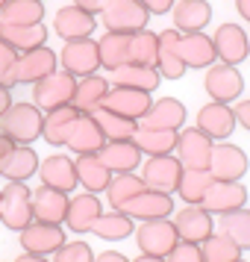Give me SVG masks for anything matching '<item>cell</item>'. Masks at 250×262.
I'll return each mask as SVG.
<instances>
[{
    "label": "cell",
    "mask_w": 250,
    "mask_h": 262,
    "mask_svg": "<svg viewBox=\"0 0 250 262\" xmlns=\"http://www.w3.org/2000/svg\"><path fill=\"white\" fill-rule=\"evenodd\" d=\"M236 112L230 109V103H218V100H212V103H206V106H200V112H197V127H200L206 136H212V139H230L233 136V130H236Z\"/></svg>",
    "instance_id": "cell-20"
},
{
    "label": "cell",
    "mask_w": 250,
    "mask_h": 262,
    "mask_svg": "<svg viewBox=\"0 0 250 262\" xmlns=\"http://www.w3.org/2000/svg\"><path fill=\"white\" fill-rule=\"evenodd\" d=\"M36 171H38L36 150H33L30 144H15L12 159H9V165H6V174H3V177L9 180V183H24V180H30Z\"/></svg>",
    "instance_id": "cell-41"
},
{
    "label": "cell",
    "mask_w": 250,
    "mask_h": 262,
    "mask_svg": "<svg viewBox=\"0 0 250 262\" xmlns=\"http://www.w3.org/2000/svg\"><path fill=\"white\" fill-rule=\"evenodd\" d=\"M132 262H165V259H159V256H147V253H142L139 259H132Z\"/></svg>",
    "instance_id": "cell-56"
},
{
    "label": "cell",
    "mask_w": 250,
    "mask_h": 262,
    "mask_svg": "<svg viewBox=\"0 0 250 262\" xmlns=\"http://www.w3.org/2000/svg\"><path fill=\"white\" fill-rule=\"evenodd\" d=\"M177 136L179 130H135L132 142L139 144L142 154H150V156H168L171 150H177Z\"/></svg>",
    "instance_id": "cell-38"
},
{
    "label": "cell",
    "mask_w": 250,
    "mask_h": 262,
    "mask_svg": "<svg viewBox=\"0 0 250 262\" xmlns=\"http://www.w3.org/2000/svg\"><path fill=\"white\" fill-rule=\"evenodd\" d=\"M68 191H59V189H36L33 191V215L36 221H44V224H62L68 218Z\"/></svg>",
    "instance_id": "cell-21"
},
{
    "label": "cell",
    "mask_w": 250,
    "mask_h": 262,
    "mask_svg": "<svg viewBox=\"0 0 250 262\" xmlns=\"http://www.w3.org/2000/svg\"><path fill=\"white\" fill-rule=\"evenodd\" d=\"M53 71H56V53L50 48H36L18 56L12 77H15V85H21V83H38Z\"/></svg>",
    "instance_id": "cell-12"
},
{
    "label": "cell",
    "mask_w": 250,
    "mask_h": 262,
    "mask_svg": "<svg viewBox=\"0 0 250 262\" xmlns=\"http://www.w3.org/2000/svg\"><path fill=\"white\" fill-rule=\"evenodd\" d=\"M41 18H44V3L41 0H6V6L0 12V24L33 27L41 24Z\"/></svg>",
    "instance_id": "cell-33"
},
{
    "label": "cell",
    "mask_w": 250,
    "mask_h": 262,
    "mask_svg": "<svg viewBox=\"0 0 250 262\" xmlns=\"http://www.w3.org/2000/svg\"><path fill=\"white\" fill-rule=\"evenodd\" d=\"M77 177H80V186L85 191H106L109 183H112V171L106 168V162L100 159L97 154H83L77 156Z\"/></svg>",
    "instance_id": "cell-28"
},
{
    "label": "cell",
    "mask_w": 250,
    "mask_h": 262,
    "mask_svg": "<svg viewBox=\"0 0 250 262\" xmlns=\"http://www.w3.org/2000/svg\"><path fill=\"white\" fill-rule=\"evenodd\" d=\"M53 262H95V250L85 242H65L53 253Z\"/></svg>",
    "instance_id": "cell-45"
},
{
    "label": "cell",
    "mask_w": 250,
    "mask_h": 262,
    "mask_svg": "<svg viewBox=\"0 0 250 262\" xmlns=\"http://www.w3.org/2000/svg\"><path fill=\"white\" fill-rule=\"evenodd\" d=\"M130 41L132 36L127 33H109L100 38L97 45H100V65L106 68V71H118L124 65H130Z\"/></svg>",
    "instance_id": "cell-32"
},
{
    "label": "cell",
    "mask_w": 250,
    "mask_h": 262,
    "mask_svg": "<svg viewBox=\"0 0 250 262\" xmlns=\"http://www.w3.org/2000/svg\"><path fill=\"white\" fill-rule=\"evenodd\" d=\"M95 15L85 12V9H80V6H65V9H59L56 12V18H53V30H56V36L65 38V41H77V38H92V33H95Z\"/></svg>",
    "instance_id": "cell-16"
},
{
    "label": "cell",
    "mask_w": 250,
    "mask_h": 262,
    "mask_svg": "<svg viewBox=\"0 0 250 262\" xmlns=\"http://www.w3.org/2000/svg\"><path fill=\"white\" fill-rule=\"evenodd\" d=\"M203 89H206V95L218 100V103H233L238 100V95L244 92V77L236 71V65H212V68H206V80H203Z\"/></svg>",
    "instance_id": "cell-8"
},
{
    "label": "cell",
    "mask_w": 250,
    "mask_h": 262,
    "mask_svg": "<svg viewBox=\"0 0 250 262\" xmlns=\"http://www.w3.org/2000/svg\"><path fill=\"white\" fill-rule=\"evenodd\" d=\"M150 106H153L150 92H142V89H124V85H112L106 100H103V109H112V112H118V115L132 118V121H139Z\"/></svg>",
    "instance_id": "cell-13"
},
{
    "label": "cell",
    "mask_w": 250,
    "mask_h": 262,
    "mask_svg": "<svg viewBox=\"0 0 250 262\" xmlns=\"http://www.w3.org/2000/svg\"><path fill=\"white\" fill-rule=\"evenodd\" d=\"M97 121V127L103 130V136H106V142H130L132 136H135V130H139V121L132 118H124V115H118V112H112V109H95L92 112Z\"/></svg>",
    "instance_id": "cell-36"
},
{
    "label": "cell",
    "mask_w": 250,
    "mask_h": 262,
    "mask_svg": "<svg viewBox=\"0 0 250 262\" xmlns=\"http://www.w3.org/2000/svg\"><path fill=\"white\" fill-rule=\"evenodd\" d=\"M103 144H106V136L97 127L95 115H83V112H80V118L74 121L71 133H68L65 147H71L77 156H83V154H100Z\"/></svg>",
    "instance_id": "cell-18"
},
{
    "label": "cell",
    "mask_w": 250,
    "mask_h": 262,
    "mask_svg": "<svg viewBox=\"0 0 250 262\" xmlns=\"http://www.w3.org/2000/svg\"><path fill=\"white\" fill-rule=\"evenodd\" d=\"M144 189H147V186H144L142 177H135V174H118V177H112V183H109V189H106L109 206L121 212V209H124V203L132 201L135 194H142Z\"/></svg>",
    "instance_id": "cell-43"
},
{
    "label": "cell",
    "mask_w": 250,
    "mask_h": 262,
    "mask_svg": "<svg viewBox=\"0 0 250 262\" xmlns=\"http://www.w3.org/2000/svg\"><path fill=\"white\" fill-rule=\"evenodd\" d=\"M179 177H183V162H179L177 156H150L147 162L142 165V180L147 189L153 191H171L179 189Z\"/></svg>",
    "instance_id": "cell-6"
},
{
    "label": "cell",
    "mask_w": 250,
    "mask_h": 262,
    "mask_svg": "<svg viewBox=\"0 0 250 262\" xmlns=\"http://www.w3.org/2000/svg\"><path fill=\"white\" fill-rule=\"evenodd\" d=\"M80 118V109L68 103V106H59V109H50L44 115V130H41V139L48 144H65L68 142V133H71L74 121Z\"/></svg>",
    "instance_id": "cell-30"
},
{
    "label": "cell",
    "mask_w": 250,
    "mask_h": 262,
    "mask_svg": "<svg viewBox=\"0 0 250 262\" xmlns=\"http://www.w3.org/2000/svg\"><path fill=\"white\" fill-rule=\"evenodd\" d=\"M12 150H15V142L0 133V177L6 174V165H9V159H12Z\"/></svg>",
    "instance_id": "cell-48"
},
{
    "label": "cell",
    "mask_w": 250,
    "mask_h": 262,
    "mask_svg": "<svg viewBox=\"0 0 250 262\" xmlns=\"http://www.w3.org/2000/svg\"><path fill=\"white\" fill-rule=\"evenodd\" d=\"M106 95H109V83L103 80V77H97V74H92V77H80V80H77L74 106L80 109L83 115H92L95 109L103 106Z\"/></svg>",
    "instance_id": "cell-31"
},
{
    "label": "cell",
    "mask_w": 250,
    "mask_h": 262,
    "mask_svg": "<svg viewBox=\"0 0 250 262\" xmlns=\"http://www.w3.org/2000/svg\"><path fill=\"white\" fill-rule=\"evenodd\" d=\"M0 38H3V41H9L18 53H27V50L44 48V41H48V27H44V24H33V27L0 24Z\"/></svg>",
    "instance_id": "cell-35"
},
{
    "label": "cell",
    "mask_w": 250,
    "mask_h": 262,
    "mask_svg": "<svg viewBox=\"0 0 250 262\" xmlns=\"http://www.w3.org/2000/svg\"><path fill=\"white\" fill-rule=\"evenodd\" d=\"M174 224L183 242H194L203 245L206 238L212 236V212H206L203 206H186L174 215Z\"/></svg>",
    "instance_id": "cell-23"
},
{
    "label": "cell",
    "mask_w": 250,
    "mask_h": 262,
    "mask_svg": "<svg viewBox=\"0 0 250 262\" xmlns=\"http://www.w3.org/2000/svg\"><path fill=\"white\" fill-rule=\"evenodd\" d=\"M247 201V189L241 183H226V180H215L206 198H203V209L206 212H218V215H226V212H236L241 209Z\"/></svg>",
    "instance_id": "cell-15"
},
{
    "label": "cell",
    "mask_w": 250,
    "mask_h": 262,
    "mask_svg": "<svg viewBox=\"0 0 250 262\" xmlns=\"http://www.w3.org/2000/svg\"><path fill=\"white\" fill-rule=\"evenodd\" d=\"M130 218H142V221H153V218H168L174 212V201L171 194L165 191H153V189H144L142 194H135L132 201L124 203V209Z\"/></svg>",
    "instance_id": "cell-19"
},
{
    "label": "cell",
    "mask_w": 250,
    "mask_h": 262,
    "mask_svg": "<svg viewBox=\"0 0 250 262\" xmlns=\"http://www.w3.org/2000/svg\"><path fill=\"white\" fill-rule=\"evenodd\" d=\"M103 215L100 209V201H97L92 191H85V194H77L68 206V218H65V224L71 233H92V227L95 221Z\"/></svg>",
    "instance_id": "cell-27"
},
{
    "label": "cell",
    "mask_w": 250,
    "mask_h": 262,
    "mask_svg": "<svg viewBox=\"0 0 250 262\" xmlns=\"http://www.w3.org/2000/svg\"><path fill=\"white\" fill-rule=\"evenodd\" d=\"M200 250H203V262H238L241 259V248L230 236H224V233L209 236L200 245Z\"/></svg>",
    "instance_id": "cell-44"
},
{
    "label": "cell",
    "mask_w": 250,
    "mask_h": 262,
    "mask_svg": "<svg viewBox=\"0 0 250 262\" xmlns=\"http://www.w3.org/2000/svg\"><path fill=\"white\" fill-rule=\"evenodd\" d=\"M215 180H226V183H238L247 174V154L230 142H218L212 147V162H209Z\"/></svg>",
    "instance_id": "cell-10"
},
{
    "label": "cell",
    "mask_w": 250,
    "mask_h": 262,
    "mask_svg": "<svg viewBox=\"0 0 250 262\" xmlns=\"http://www.w3.org/2000/svg\"><path fill=\"white\" fill-rule=\"evenodd\" d=\"M97 156L106 162V168L112 174H132L135 165H142V150H139V144L132 139L130 142H106Z\"/></svg>",
    "instance_id": "cell-26"
},
{
    "label": "cell",
    "mask_w": 250,
    "mask_h": 262,
    "mask_svg": "<svg viewBox=\"0 0 250 262\" xmlns=\"http://www.w3.org/2000/svg\"><path fill=\"white\" fill-rule=\"evenodd\" d=\"M147 18H150V12L142 6V0H109V6L100 12V24L109 33L135 36V33L147 30Z\"/></svg>",
    "instance_id": "cell-3"
},
{
    "label": "cell",
    "mask_w": 250,
    "mask_h": 262,
    "mask_svg": "<svg viewBox=\"0 0 250 262\" xmlns=\"http://www.w3.org/2000/svg\"><path fill=\"white\" fill-rule=\"evenodd\" d=\"M3 6H6V0H0V12H3Z\"/></svg>",
    "instance_id": "cell-58"
},
{
    "label": "cell",
    "mask_w": 250,
    "mask_h": 262,
    "mask_svg": "<svg viewBox=\"0 0 250 262\" xmlns=\"http://www.w3.org/2000/svg\"><path fill=\"white\" fill-rule=\"evenodd\" d=\"M238 262H244V259H238Z\"/></svg>",
    "instance_id": "cell-59"
},
{
    "label": "cell",
    "mask_w": 250,
    "mask_h": 262,
    "mask_svg": "<svg viewBox=\"0 0 250 262\" xmlns=\"http://www.w3.org/2000/svg\"><path fill=\"white\" fill-rule=\"evenodd\" d=\"M130 65H144V68H156L159 65V36L150 30L135 33L130 41Z\"/></svg>",
    "instance_id": "cell-40"
},
{
    "label": "cell",
    "mask_w": 250,
    "mask_h": 262,
    "mask_svg": "<svg viewBox=\"0 0 250 262\" xmlns=\"http://www.w3.org/2000/svg\"><path fill=\"white\" fill-rule=\"evenodd\" d=\"M165 262H203V250H200V245L179 238V245L165 256Z\"/></svg>",
    "instance_id": "cell-47"
},
{
    "label": "cell",
    "mask_w": 250,
    "mask_h": 262,
    "mask_svg": "<svg viewBox=\"0 0 250 262\" xmlns=\"http://www.w3.org/2000/svg\"><path fill=\"white\" fill-rule=\"evenodd\" d=\"M0 224H3V189H0Z\"/></svg>",
    "instance_id": "cell-57"
},
{
    "label": "cell",
    "mask_w": 250,
    "mask_h": 262,
    "mask_svg": "<svg viewBox=\"0 0 250 262\" xmlns=\"http://www.w3.org/2000/svg\"><path fill=\"white\" fill-rule=\"evenodd\" d=\"M186 121V106L177 97H162L139 118L142 130H179Z\"/></svg>",
    "instance_id": "cell-17"
},
{
    "label": "cell",
    "mask_w": 250,
    "mask_h": 262,
    "mask_svg": "<svg viewBox=\"0 0 250 262\" xmlns=\"http://www.w3.org/2000/svg\"><path fill=\"white\" fill-rule=\"evenodd\" d=\"M9 109H12V95H9V89H6V85H0V118H3Z\"/></svg>",
    "instance_id": "cell-52"
},
{
    "label": "cell",
    "mask_w": 250,
    "mask_h": 262,
    "mask_svg": "<svg viewBox=\"0 0 250 262\" xmlns=\"http://www.w3.org/2000/svg\"><path fill=\"white\" fill-rule=\"evenodd\" d=\"M212 147H215V139L206 136L200 127L179 130L177 136V159L183 162V168H209Z\"/></svg>",
    "instance_id": "cell-9"
},
{
    "label": "cell",
    "mask_w": 250,
    "mask_h": 262,
    "mask_svg": "<svg viewBox=\"0 0 250 262\" xmlns=\"http://www.w3.org/2000/svg\"><path fill=\"white\" fill-rule=\"evenodd\" d=\"M218 233H224L236 242L241 250H250V209H236V212L221 215L218 221Z\"/></svg>",
    "instance_id": "cell-42"
},
{
    "label": "cell",
    "mask_w": 250,
    "mask_h": 262,
    "mask_svg": "<svg viewBox=\"0 0 250 262\" xmlns=\"http://www.w3.org/2000/svg\"><path fill=\"white\" fill-rule=\"evenodd\" d=\"M36 221L33 215V191L24 183H9L3 189V224L9 230H24Z\"/></svg>",
    "instance_id": "cell-5"
},
{
    "label": "cell",
    "mask_w": 250,
    "mask_h": 262,
    "mask_svg": "<svg viewBox=\"0 0 250 262\" xmlns=\"http://www.w3.org/2000/svg\"><path fill=\"white\" fill-rule=\"evenodd\" d=\"M18 56H21V53H18L9 41H3V38H0V85H6V89H12V85H15L12 71H15Z\"/></svg>",
    "instance_id": "cell-46"
},
{
    "label": "cell",
    "mask_w": 250,
    "mask_h": 262,
    "mask_svg": "<svg viewBox=\"0 0 250 262\" xmlns=\"http://www.w3.org/2000/svg\"><path fill=\"white\" fill-rule=\"evenodd\" d=\"M236 9H238V15L250 24V0H236Z\"/></svg>",
    "instance_id": "cell-54"
},
{
    "label": "cell",
    "mask_w": 250,
    "mask_h": 262,
    "mask_svg": "<svg viewBox=\"0 0 250 262\" xmlns=\"http://www.w3.org/2000/svg\"><path fill=\"white\" fill-rule=\"evenodd\" d=\"M95 262H130L124 253H115V250H106V253H100V256H95Z\"/></svg>",
    "instance_id": "cell-53"
},
{
    "label": "cell",
    "mask_w": 250,
    "mask_h": 262,
    "mask_svg": "<svg viewBox=\"0 0 250 262\" xmlns=\"http://www.w3.org/2000/svg\"><path fill=\"white\" fill-rule=\"evenodd\" d=\"M62 68L68 74L80 77H92L100 68V45L92 38H77V41H65L62 48Z\"/></svg>",
    "instance_id": "cell-7"
},
{
    "label": "cell",
    "mask_w": 250,
    "mask_h": 262,
    "mask_svg": "<svg viewBox=\"0 0 250 262\" xmlns=\"http://www.w3.org/2000/svg\"><path fill=\"white\" fill-rule=\"evenodd\" d=\"M135 242H139V250H142V253L165 259L168 253L179 245L177 224H174V221H168V218L144 221V224L135 230Z\"/></svg>",
    "instance_id": "cell-4"
},
{
    "label": "cell",
    "mask_w": 250,
    "mask_h": 262,
    "mask_svg": "<svg viewBox=\"0 0 250 262\" xmlns=\"http://www.w3.org/2000/svg\"><path fill=\"white\" fill-rule=\"evenodd\" d=\"M44 130V115L36 103H12V109L0 118V133L15 144L36 142Z\"/></svg>",
    "instance_id": "cell-1"
},
{
    "label": "cell",
    "mask_w": 250,
    "mask_h": 262,
    "mask_svg": "<svg viewBox=\"0 0 250 262\" xmlns=\"http://www.w3.org/2000/svg\"><path fill=\"white\" fill-rule=\"evenodd\" d=\"M41 186H50V189H59V191H71L80 186V177H77V162L68 159V156L53 154L48 159H41Z\"/></svg>",
    "instance_id": "cell-22"
},
{
    "label": "cell",
    "mask_w": 250,
    "mask_h": 262,
    "mask_svg": "<svg viewBox=\"0 0 250 262\" xmlns=\"http://www.w3.org/2000/svg\"><path fill=\"white\" fill-rule=\"evenodd\" d=\"M174 30L179 33H203L212 18V6L206 0H177L174 3Z\"/></svg>",
    "instance_id": "cell-25"
},
{
    "label": "cell",
    "mask_w": 250,
    "mask_h": 262,
    "mask_svg": "<svg viewBox=\"0 0 250 262\" xmlns=\"http://www.w3.org/2000/svg\"><path fill=\"white\" fill-rule=\"evenodd\" d=\"M159 68H144V65H124L118 71H112V85H124V89H142L153 95L159 89Z\"/></svg>",
    "instance_id": "cell-37"
},
{
    "label": "cell",
    "mask_w": 250,
    "mask_h": 262,
    "mask_svg": "<svg viewBox=\"0 0 250 262\" xmlns=\"http://www.w3.org/2000/svg\"><path fill=\"white\" fill-rule=\"evenodd\" d=\"M15 262H50V259H44L41 253H27V250H24V253H21Z\"/></svg>",
    "instance_id": "cell-55"
},
{
    "label": "cell",
    "mask_w": 250,
    "mask_h": 262,
    "mask_svg": "<svg viewBox=\"0 0 250 262\" xmlns=\"http://www.w3.org/2000/svg\"><path fill=\"white\" fill-rule=\"evenodd\" d=\"M179 59L186 62V68H212L218 59L215 41L203 33H183L179 38Z\"/></svg>",
    "instance_id": "cell-24"
},
{
    "label": "cell",
    "mask_w": 250,
    "mask_h": 262,
    "mask_svg": "<svg viewBox=\"0 0 250 262\" xmlns=\"http://www.w3.org/2000/svg\"><path fill=\"white\" fill-rule=\"evenodd\" d=\"M174 3H177V0H142V6H144L150 15H165V12H171V9H174Z\"/></svg>",
    "instance_id": "cell-49"
},
{
    "label": "cell",
    "mask_w": 250,
    "mask_h": 262,
    "mask_svg": "<svg viewBox=\"0 0 250 262\" xmlns=\"http://www.w3.org/2000/svg\"><path fill=\"white\" fill-rule=\"evenodd\" d=\"M179 38L183 33L179 30H165L159 33V74L168 77V80H179L186 74V62L179 59Z\"/></svg>",
    "instance_id": "cell-29"
},
{
    "label": "cell",
    "mask_w": 250,
    "mask_h": 262,
    "mask_svg": "<svg viewBox=\"0 0 250 262\" xmlns=\"http://www.w3.org/2000/svg\"><path fill=\"white\" fill-rule=\"evenodd\" d=\"M212 183H215V177H212L209 168H183V177H179L177 191L189 206H200Z\"/></svg>",
    "instance_id": "cell-34"
},
{
    "label": "cell",
    "mask_w": 250,
    "mask_h": 262,
    "mask_svg": "<svg viewBox=\"0 0 250 262\" xmlns=\"http://www.w3.org/2000/svg\"><path fill=\"white\" fill-rule=\"evenodd\" d=\"M92 233H95V236H100L103 242H121V238L132 236V218L127 212H118V209L103 212L95 221Z\"/></svg>",
    "instance_id": "cell-39"
},
{
    "label": "cell",
    "mask_w": 250,
    "mask_h": 262,
    "mask_svg": "<svg viewBox=\"0 0 250 262\" xmlns=\"http://www.w3.org/2000/svg\"><path fill=\"white\" fill-rule=\"evenodd\" d=\"M74 6H80V9H85L92 15H100L109 6V0H74Z\"/></svg>",
    "instance_id": "cell-51"
},
{
    "label": "cell",
    "mask_w": 250,
    "mask_h": 262,
    "mask_svg": "<svg viewBox=\"0 0 250 262\" xmlns=\"http://www.w3.org/2000/svg\"><path fill=\"white\" fill-rule=\"evenodd\" d=\"M215 50H218V59L226 65H238V62L250 59V36L241 30L238 24H221L215 30Z\"/></svg>",
    "instance_id": "cell-11"
},
{
    "label": "cell",
    "mask_w": 250,
    "mask_h": 262,
    "mask_svg": "<svg viewBox=\"0 0 250 262\" xmlns=\"http://www.w3.org/2000/svg\"><path fill=\"white\" fill-rule=\"evenodd\" d=\"M233 112H236L238 124H241V127L250 133V100H238L236 106H233Z\"/></svg>",
    "instance_id": "cell-50"
},
{
    "label": "cell",
    "mask_w": 250,
    "mask_h": 262,
    "mask_svg": "<svg viewBox=\"0 0 250 262\" xmlns=\"http://www.w3.org/2000/svg\"><path fill=\"white\" fill-rule=\"evenodd\" d=\"M65 245V233L59 224H44V221H33L30 227L21 230V248L27 253H41L50 256Z\"/></svg>",
    "instance_id": "cell-14"
},
{
    "label": "cell",
    "mask_w": 250,
    "mask_h": 262,
    "mask_svg": "<svg viewBox=\"0 0 250 262\" xmlns=\"http://www.w3.org/2000/svg\"><path fill=\"white\" fill-rule=\"evenodd\" d=\"M74 95H77V77L68 74L65 68L48 74V77L38 80V83H33V103H36L41 112L68 106V103H74Z\"/></svg>",
    "instance_id": "cell-2"
}]
</instances>
